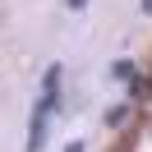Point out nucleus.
<instances>
[{"instance_id":"obj_1","label":"nucleus","mask_w":152,"mask_h":152,"mask_svg":"<svg viewBox=\"0 0 152 152\" xmlns=\"http://www.w3.org/2000/svg\"><path fill=\"white\" fill-rule=\"evenodd\" d=\"M42 134H46V102L37 106V115H32V134H28V152H42Z\"/></svg>"},{"instance_id":"obj_2","label":"nucleus","mask_w":152,"mask_h":152,"mask_svg":"<svg viewBox=\"0 0 152 152\" xmlns=\"http://www.w3.org/2000/svg\"><path fill=\"white\" fill-rule=\"evenodd\" d=\"M111 74H115V78H129V83H134V65H129V60H115V65H111Z\"/></svg>"},{"instance_id":"obj_3","label":"nucleus","mask_w":152,"mask_h":152,"mask_svg":"<svg viewBox=\"0 0 152 152\" xmlns=\"http://www.w3.org/2000/svg\"><path fill=\"white\" fill-rule=\"evenodd\" d=\"M124 120H129V106H115V111L106 115V124H111V129H115V124H124Z\"/></svg>"},{"instance_id":"obj_4","label":"nucleus","mask_w":152,"mask_h":152,"mask_svg":"<svg viewBox=\"0 0 152 152\" xmlns=\"http://www.w3.org/2000/svg\"><path fill=\"white\" fill-rule=\"evenodd\" d=\"M56 83H60V65L46 69V97H56Z\"/></svg>"},{"instance_id":"obj_5","label":"nucleus","mask_w":152,"mask_h":152,"mask_svg":"<svg viewBox=\"0 0 152 152\" xmlns=\"http://www.w3.org/2000/svg\"><path fill=\"white\" fill-rule=\"evenodd\" d=\"M83 5H88V0H69V10H83Z\"/></svg>"},{"instance_id":"obj_6","label":"nucleus","mask_w":152,"mask_h":152,"mask_svg":"<svg viewBox=\"0 0 152 152\" xmlns=\"http://www.w3.org/2000/svg\"><path fill=\"white\" fill-rule=\"evenodd\" d=\"M65 152H83V143H69V148H65Z\"/></svg>"},{"instance_id":"obj_7","label":"nucleus","mask_w":152,"mask_h":152,"mask_svg":"<svg viewBox=\"0 0 152 152\" xmlns=\"http://www.w3.org/2000/svg\"><path fill=\"white\" fill-rule=\"evenodd\" d=\"M143 14H152V0H143Z\"/></svg>"}]
</instances>
